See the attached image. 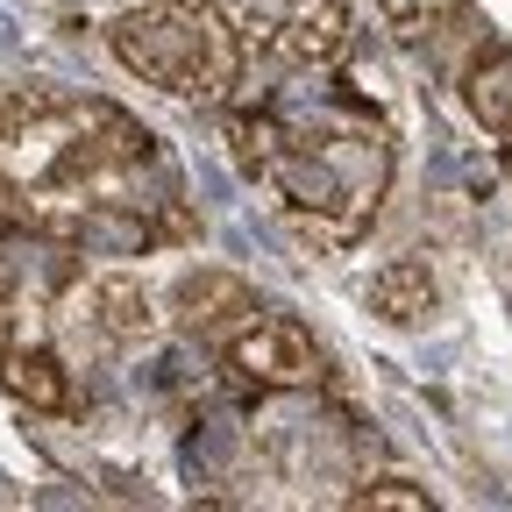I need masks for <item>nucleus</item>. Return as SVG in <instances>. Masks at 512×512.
Returning a JSON list of instances; mask_svg holds the SVG:
<instances>
[{"instance_id":"obj_7","label":"nucleus","mask_w":512,"mask_h":512,"mask_svg":"<svg viewBox=\"0 0 512 512\" xmlns=\"http://www.w3.org/2000/svg\"><path fill=\"white\" fill-rule=\"evenodd\" d=\"M0 505H8V477H0Z\"/></svg>"},{"instance_id":"obj_1","label":"nucleus","mask_w":512,"mask_h":512,"mask_svg":"<svg viewBox=\"0 0 512 512\" xmlns=\"http://www.w3.org/2000/svg\"><path fill=\"white\" fill-rule=\"evenodd\" d=\"M470 107L498 128V121H512V57H498L491 72H477V86H470Z\"/></svg>"},{"instance_id":"obj_2","label":"nucleus","mask_w":512,"mask_h":512,"mask_svg":"<svg viewBox=\"0 0 512 512\" xmlns=\"http://www.w3.org/2000/svg\"><path fill=\"white\" fill-rule=\"evenodd\" d=\"M192 185H200V200H207V207H228V200H235V185H228V171H221L214 157L192 164Z\"/></svg>"},{"instance_id":"obj_5","label":"nucleus","mask_w":512,"mask_h":512,"mask_svg":"<svg viewBox=\"0 0 512 512\" xmlns=\"http://www.w3.org/2000/svg\"><path fill=\"white\" fill-rule=\"evenodd\" d=\"M15 36H22V29H15V15H8V8H0V50H8Z\"/></svg>"},{"instance_id":"obj_6","label":"nucleus","mask_w":512,"mask_h":512,"mask_svg":"<svg viewBox=\"0 0 512 512\" xmlns=\"http://www.w3.org/2000/svg\"><path fill=\"white\" fill-rule=\"evenodd\" d=\"M392 8H427V0H392Z\"/></svg>"},{"instance_id":"obj_4","label":"nucleus","mask_w":512,"mask_h":512,"mask_svg":"<svg viewBox=\"0 0 512 512\" xmlns=\"http://www.w3.org/2000/svg\"><path fill=\"white\" fill-rule=\"evenodd\" d=\"M86 235H93V242H107V249H136V228H121V221H93Z\"/></svg>"},{"instance_id":"obj_3","label":"nucleus","mask_w":512,"mask_h":512,"mask_svg":"<svg viewBox=\"0 0 512 512\" xmlns=\"http://www.w3.org/2000/svg\"><path fill=\"white\" fill-rule=\"evenodd\" d=\"M292 185H299V200H320V207L335 200V178H328V164H292Z\"/></svg>"}]
</instances>
